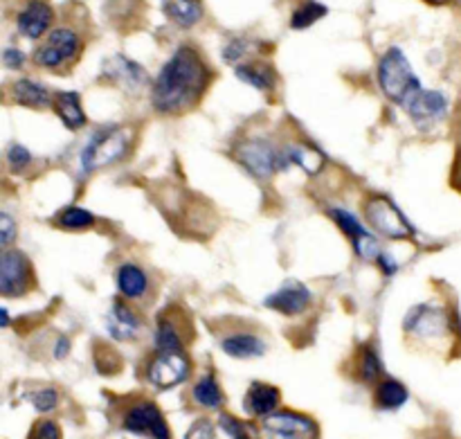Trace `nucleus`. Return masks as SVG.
I'll return each mask as SVG.
<instances>
[{"label": "nucleus", "instance_id": "1", "mask_svg": "<svg viewBox=\"0 0 461 439\" xmlns=\"http://www.w3.org/2000/svg\"><path fill=\"white\" fill-rule=\"evenodd\" d=\"M212 84V70L196 48L183 45L160 68L151 88V104L162 115L189 113Z\"/></svg>", "mask_w": 461, "mask_h": 439}, {"label": "nucleus", "instance_id": "2", "mask_svg": "<svg viewBox=\"0 0 461 439\" xmlns=\"http://www.w3.org/2000/svg\"><path fill=\"white\" fill-rule=\"evenodd\" d=\"M86 39L77 27L59 25L50 30L43 43L36 48L34 63L43 70H52L57 75H68L84 54Z\"/></svg>", "mask_w": 461, "mask_h": 439}, {"label": "nucleus", "instance_id": "3", "mask_svg": "<svg viewBox=\"0 0 461 439\" xmlns=\"http://www.w3.org/2000/svg\"><path fill=\"white\" fill-rule=\"evenodd\" d=\"M131 144H133V131L129 126L113 124L95 131L93 138L81 151V169L86 174H93L104 167L115 165L129 153Z\"/></svg>", "mask_w": 461, "mask_h": 439}, {"label": "nucleus", "instance_id": "4", "mask_svg": "<svg viewBox=\"0 0 461 439\" xmlns=\"http://www.w3.org/2000/svg\"><path fill=\"white\" fill-rule=\"evenodd\" d=\"M378 84L383 93L401 106H405L421 90V81L417 79L410 61L399 48H392L383 54L378 63Z\"/></svg>", "mask_w": 461, "mask_h": 439}, {"label": "nucleus", "instance_id": "5", "mask_svg": "<svg viewBox=\"0 0 461 439\" xmlns=\"http://www.w3.org/2000/svg\"><path fill=\"white\" fill-rule=\"evenodd\" d=\"M234 158L257 178H270L277 169L286 167L288 156L277 151L268 140H248L234 149Z\"/></svg>", "mask_w": 461, "mask_h": 439}, {"label": "nucleus", "instance_id": "6", "mask_svg": "<svg viewBox=\"0 0 461 439\" xmlns=\"http://www.w3.org/2000/svg\"><path fill=\"white\" fill-rule=\"evenodd\" d=\"M122 428L140 437L171 439V431L167 426L165 415L149 399H138L129 404V408L122 415Z\"/></svg>", "mask_w": 461, "mask_h": 439}, {"label": "nucleus", "instance_id": "7", "mask_svg": "<svg viewBox=\"0 0 461 439\" xmlns=\"http://www.w3.org/2000/svg\"><path fill=\"white\" fill-rule=\"evenodd\" d=\"M365 219L387 239H410L414 234L412 224L403 216V212L392 201L383 197H374L365 203Z\"/></svg>", "mask_w": 461, "mask_h": 439}, {"label": "nucleus", "instance_id": "8", "mask_svg": "<svg viewBox=\"0 0 461 439\" xmlns=\"http://www.w3.org/2000/svg\"><path fill=\"white\" fill-rule=\"evenodd\" d=\"M36 284L34 269L21 251H5L0 260V293L5 297H18L32 291Z\"/></svg>", "mask_w": 461, "mask_h": 439}, {"label": "nucleus", "instance_id": "9", "mask_svg": "<svg viewBox=\"0 0 461 439\" xmlns=\"http://www.w3.org/2000/svg\"><path fill=\"white\" fill-rule=\"evenodd\" d=\"M189 372H192V363L185 352H158L149 363L147 379L158 390H171L187 381Z\"/></svg>", "mask_w": 461, "mask_h": 439}, {"label": "nucleus", "instance_id": "10", "mask_svg": "<svg viewBox=\"0 0 461 439\" xmlns=\"http://www.w3.org/2000/svg\"><path fill=\"white\" fill-rule=\"evenodd\" d=\"M268 439H320V426L309 415L295 410H282L264 419Z\"/></svg>", "mask_w": 461, "mask_h": 439}, {"label": "nucleus", "instance_id": "11", "mask_svg": "<svg viewBox=\"0 0 461 439\" xmlns=\"http://www.w3.org/2000/svg\"><path fill=\"white\" fill-rule=\"evenodd\" d=\"M54 23V9L50 0H23L16 9V27L27 39H41L50 34Z\"/></svg>", "mask_w": 461, "mask_h": 439}, {"label": "nucleus", "instance_id": "12", "mask_svg": "<svg viewBox=\"0 0 461 439\" xmlns=\"http://www.w3.org/2000/svg\"><path fill=\"white\" fill-rule=\"evenodd\" d=\"M405 332L419 338H439L450 332V316L439 306H414L403 323Z\"/></svg>", "mask_w": 461, "mask_h": 439}, {"label": "nucleus", "instance_id": "13", "mask_svg": "<svg viewBox=\"0 0 461 439\" xmlns=\"http://www.w3.org/2000/svg\"><path fill=\"white\" fill-rule=\"evenodd\" d=\"M405 111L410 113L417 124H435L441 117H446L448 113V99L444 97V93L439 90H419L408 104H405Z\"/></svg>", "mask_w": 461, "mask_h": 439}, {"label": "nucleus", "instance_id": "14", "mask_svg": "<svg viewBox=\"0 0 461 439\" xmlns=\"http://www.w3.org/2000/svg\"><path fill=\"white\" fill-rule=\"evenodd\" d=\"M311 302H313V296H311V291L304 284L286 282L279 291L266 297L264 305L284 316H300L309 309Z\"/></svg>", "mask_w": 461, "mask_h": 439}, {"label": "nucleus", "instance_id": "15", "mask_svg": "<svg viewBox=\"0 0 461 439\" xmlns=\"http://www.w3.org/2000/svg\"><path fill=\"white\" fill-rule=\"evenodd\" d=\"M104 77L108 81H113V84H120L122 88L133 90V93L142 88V86H147L149 81L147 70L142 66H138L135 61H131V59L122 57V54H117L111 61L104 63Z\"/></svg>", "mask_w": 461, "mask_h": 439}, {"label": "nucleus", "instance_id": "16", "mask_svg": "<svg viewBox=\"0 0 461 439\" xmlns=\"http://www.w3.org/2000/svg\"><path fill=\"white\" fill-rule=\"evenodd\" d=\"M279 401H282V392L277 390L270 383H259L255 381L246 392V399H243V408L252 417H270V415L277 413Z\"/></svg>", "mask_w": 461, "mask_h": 439}, {"label": "nucleus", "instance_id": "17", "mask_svg": "<svg viewBox=\"0 0 461 439\" xmlns=\"http://www.w3.org/2000/svg\"><path fill=\"white\" fill-rule=\"evenodd\" d=\"M7 99H12L14 104H21V106L27 108H45L52 106L54 93L50 88H45L43 84H39V81L16 79L9 86Z\"/></svg>", "mask_w": 461, "mask_h": 439}, {"label": "nucleus", "instance_id": "18", "mask_svg": "<svg viewBox=\"0 0 461 439\" xmlns=\"http://www.w3.org/2000/svg\"><path fill=\"white\" fill-rule=\"evenodd\" d=\"M140 327H142V323H140L138 314L126 302L113 300L111 314H108V332H111V336L115 341H133L138 336Z\"/></svg>", "mask_w": 461, "mask_h": 439}, {"label": "nucleus", "instance_id": "19", "mask_svg": "<svg viewBox=\"0 0 461 439\" xmlns=\"http://www.w3.org/2000/svg\"><path fill=\"white\" fill-rule=\"evenodd\" d=\"M52 111L57 113L59 120L63 122V126L70 131L84 129L86 122H88L84 108H81L79 95L72 93V90H57V93H54Z\"/></svg>", "mask_w": 461, "mask_h": 439}, {"label": "nucleus", "instance_id": "20", "mask_svg": "<svg viewBox=\"0 0 461 439\" xmlns=\"http://www.w3.org/2000/svg\"><path fill=\"white\" fill-rule=\"evenodd\" d=\"M221 350L232 359H259L266 352V343L257 334L239 332L230 334L221 341Z\"/></svg>", "mask_w": 461, "mask_h": 439}, {"label": "nucleus", "instance_id": "21", "mask_svg": "<svg viewBox=\"0 0 461 439\" xmlns=\"http://www.w3.org/2000/svg\"><path fill=\"white\" fill-rule=\"evenodd\" d=\"M117 288L126 300H140L149 291V278L138 264H122L117 269Z\"/></svg>", "mask_w": 461, "mask_h": 439}, {"label": "nucleus", "instance_id": "22", "mask_svg": "<svg viewBox=\"0 0 461 439\" xmlns=\"http://www.w3.org/2000/svg\"><path fill=\"white\" fill-rule=\"evenodd\" d=\"M162 12L180 27H194L203 18V0H162Z\"/></svg>", "mask_w": 461, "mask_h": 439}, {"label": "nucleus", "instance_id": "23", "mask_svg": "<svg viewBox=\"0 0 461 439\" xmlns=\"http://www.w3.org/2000/svg\"><path fill=\"white\" fill-rule=\"evenodd\" d=\"M237 77L241 81H246V84L255 86L257 90H264V93H268V90L275 88V70L268 66V63L264 61H248V63H239L237 66Z\"/></svg>", "mask_w": 461, "mask_h": 439}, {"label": "nucleus", "instance_id": "24", "mask_svg": "<svg viewBox=\"0 0 461 439\" xmlns=\"http://www.w3.org/2000/svg\"><path fill=\"white\" fill-rule=\"evenodd\" d=\"M408 388L401 381L394 379H383L378 381L376 392H374V399H376V408L381 410H396L408 401Z\"/></svg>", "mask_w": 461, "mask_h": 439}, {"label": "nucleus", "instance_id": "25", "mask_svg": "<svg viewBox=\"0 0 461 439\" xmlns=\"http://www.w3.org/2000/svg\"><path fill=\"white\" fill-rule=\"evenodd\" d=\"M194 401H196L198 406H203V408H210V410L223 408L225 395L212 374L198 379V383L194 386Z\"/></svg>", "mask_w": 461, "mask_h": 439}, {"label": "nucleus", "instance_id": "26", "mask_svg": "<svg viewBox=\"0 0 461 439\" xmlns=\"http://www.w3.org/2000/svg\"><path fill=\"white\" fill-rule=\"evenodd\" d=\"M286 156L288 160L300 165L306 174H318V171L324 167L322 151H318V149L311 147V144H304V142L291 144V147L286 149Z\"/></svg>", "mask_w": 461, "mask_h": 439}, {"label": "nucleus", "instance_id": "27", "mask_svg": "<svg viewBox=\"0 0 461 439\" xmlns=\"http://www.w3.org/2000/svg\"><path fill=\"white\" fill-rule=\"evenodd\" d=\"M156 350L158 352H183V334L178 332L174 320L162 318L156 329Z\"/></svg>", "mask_w": 461, "mask_h": 439}, {"label": "nucleus", "instance_id": "28", "mask_svg": "<svg viewBox=\"0 0 461 439\" xmlns=\"http://www.w3.org/2000/svg\"><path fill=\"white\" fill-rule=\"evenodd\" d=\"M54 224L63 230H86L95 225V216L81 207H66L54 216Z\"/></svg>", "mask_w": 461, "mask_h": 439}, {"label": "nucleus", "instance_id": "29", "mask_svg": "<svg viewBox=\"0 0 461 439\" xmlns=\"http://www.w3.org/2000/svg\"><path fill=\"white\" fill-rule=\"evenodd\" d=\"M219 426L223 428L232 439H261L259 428L252 422H243V419L232 417V415L223 413L219 419Z\"/></svg>", "mask_w": 461, "mask_h": 439}, {"label": "nucleus", "instance_id": "30", "mask_svg": "<svg viewBox=\"0 0 461 439\" xmlns=\"http://www.w3.org/2000/svg\"><path fill=\"white\" fill-rule=\"evenodd\" d=\"M322 16H327V7L311 0V3H304L302 7H297L295 12H293L291 25L295 27V30H306V27H311Z\"/></svg>", "mask_w": 461, "mask_h": 439}, {"label": "nucleus", "instance_id": "31", "mask_svg": "<svg viewBox=\"0 0 461 439\" xmlns=\"http://www.w3.org/2000/svg\"><path fill=\"white\" fill-rule=\"evenodd\" d=\"M360 379L365 383H376L378 379L383 377V363H381V356L372 350V347H365L363 354H360Z\"/></svg>", "mask_w": 461, "mask_h": 439}, {"label": "nucleus", "instance_id": "32", "mask_svg": "<svg viewBox=\"0 0 461 439\" xmlns=\"http://www.w3.org/2000/svg\"><path fill=\"white\" fill-rule=\"evenodd\" d=\"M329 215H331V219L336 221L338 228H340L342 233H345L347 237L351 239V242H356V239H360L363 234H367V233H365L363 224H360V221L356 219L354 215H349L347 210H331Z\"/></svg>", "mask_w": 461, "mask_h": 439}, {"label": "nucleus", "instance_id": "33", "mask_svg": "<svg viewBox=\"0 0 461 439\" xmlns=\"http://www.w3.org/2000/svg\"><path fill=\"white\" fill-rule=\"evenodd\" d=\"M27 439H63V435L57 422H52V419H41V422H36L32 426Z\"/></svg>", "mask_w": 461, "mask_h": 439}, {"label": "nucleus", "instance_id": "34", "mask_svg": "<svg viewBox=\"0 0 461 439\" xmlns=\"http://www.w3.org/2000/svg\"><path fill=\"white\" fill-rule=\"evenodd\" d=\"M32 404H34V408L39 410V413H50V410L57 408L59 392L52 390V388H43V390L32 395Z\"/></svg>", "mask_w": 461, "mask_h": 439}, {"label": "nucleus", "instance_id": "35", "mask_svg": "<svg viewBox=\"0 0 461 439\" xmlns=\"http://www.w3.org/2000/svg\"><path fill=\"white\" fill-rule=\"evenodd\" d=\"M7 162L12 169H23V167H27L32 162V153L23 144H12L7 151Z\"/></svg>", "mask_w": 461, "mask_h": 439}, {"label": "nucleus", "instance_id": "36", "mask_svg": "<svg viewBox=\"0 0 461 439\" xmlns=\"http://www.w3.org/2000/svg\"><path fill=\"white\" fill-rule=\"evenodd\" d=\"M185 439H216V428L210 419H198L192 424Z\"/></svg>", "mask_w": 461, "mask_h": 439}, {"label": "nucleus", "instance_id": "37", "mask_svg": "<svg viewBox=\"0 0 461 439\" xmlns=\"http://www.w3.org/2000/svg\"><path fill=\"white\" fill-rule=\"evenodd\" d=\"M18 234V228L16 224H14V219L9 215H0V243H3V248H9V243L16 239Z\"/></svg>", "mask_w": 461, "mask_h": 439}, {"label": "nucleus", "instance_id": "38", "mask_svg": "<svg viewBox=\"0 0 461 439\" xmlns=\"http://www.w3.org/2000/svg\"><path fill=\"white\" fill-rule=\"evenodd\" d=\"M3 61L7 68L16 70V68H23V63H25V54H23L18 48H7L3 52Z\"/></svg>", "mask_w": 461, "mask_h": 439}, {"label": "nucleus", "instance_id": "39", "mask_svg": "<svg viewBox=\"0 0 461 439\" xmlns=\"http://www.w3.org/2000/svg\"><path fill=\"white\" fill-rule=\"evenodd\" d=\"M453 185L461 192V149L457 151V158H455L453 165Z\"/></svg>", "mask_w": 461, "mask_h": 439}, {"label": "nucleus", "instance_id": "40", "mask_svg": "<svg viewBox=\"0 0 461 439\" xmlns=\"http://www.w3.org/2000/svg\"><path fill=\"white\" fill-rule=\"evenodd\" d=\"M68 350H70V341H68V338H59V347L57 352H54V356H57V359H66Z\"/></svg>", "mask_w": 461, "mask_h": 439}, {"label": "nucleus", "instance_id": "41", "mask_svg": "<svg viewBox=\"0 0 461 439\" xmlns=\"http://www.w3.org/2000/svg\"><path fill=\"white\" fill-rule=\"evenodd\" d=\"M0 318H3V327H9V316H7V309H0Z\"/></svg>", "mask_w": 461, "mask_h": 439}, {"label": "nucleus", "instance_id": "42", "mask_svg": "<svg viewBox=\"0 0 461 439\" xmlns=\"http://www.w3.org/2000/svg\"><path fill=\"white\" fill-rule=\"evenodd\" d=\"M428 5H444V3H448V0H426Z\"/></svg>", "mask_w": 461, "mask_h": 439}]
</instances>
